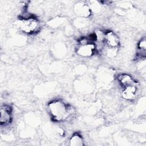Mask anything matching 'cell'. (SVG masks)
I'll use <instances>...</instances> for the list:
<instances>
[{
    "instance_id": "9c48e42d",
    "label": "cell",
    "mask_w": 146,
    "mask_h": 146,
    "mask_svg": "<svg viewBox=\"0 0 146 146\" xmlns=\"http://www.w3.org/2000/svg\"><path fill=\"white\" fill-rule=\"evenodd\" d=\"M70 145H82L83 140L82 137L78 133H74L70 139Z\"/></svg>"
},
{
    "instance_id": "277c9868",
    "label": "cell",
    "mask_w": 146,
    "mask_h": 146,
    "mask_svg": "<svg viewBox=\"0 0 146 146\" xmlns=\"http://www.w3.org/2000/svg\"><path fill=\"white\" fill-rule=\"evenodd\" d=\"M103 44L106 46L108 49L117 50L120 44V39L115 33L109 31L104 34Z\"/></svg>"
},
{
    "instance_id": "6da1fadb",
    "label": "cell",
    "mask_w": 146,
    "mask_h": 146,
    "mask_svg": "<svg viewBox=\"0 0 146 146\" xmlns=\"http://www.w3.org/2000/svg\"><path fill=\"white\" fill-rule=\"evenodd\" d=\"M48 110L52 119L55 121H65L73 113L72 107L59 99L51 101L48 104Z\"/></svg>"
},
{
    "instance_id": "7a4b0ae2",
    "label": "cell",
    "mask_w": 146,
    "mask_h": 146,
    "mask_svg": "<svg viewBox=\"0 0 146 146\" xmlns=\"http://www.w3.org/2000/svg\"><path fill=\"white\" fill-rule=\"evenodd\" d=\"M18 26L22 32L27 34H33L40 30V23L35 17H28L20 19Z\"/></svg>"
},
{
    "instance_id": "ba28073f",
    "label": "cell",
    "mask_w": 146,
    "mask_h": 146,
    "mask_svg": "<svg viewBox=\"0 0 146 146\" xmlns=\"http://www.w3.org/2000/svg\"><path fill=\"white\" fill-rule=\"evenodd\" d=\"M117 79L119 83L123 88L128 86L135 85L136 84L132 77L127 74H121L119 75Z\"/></svg>"
},
{
    "instance_id": "8992f818",
    "label": "cell",
    "mask_w": 146,
    "mask_h": 146,
    "mask_svg": "<svg viewBox=\"0 0 146 146\" xmlns=\"http://www.w3.org/2000/svg\"><path fill=\"white\" fill-rule=\"evenodd\" d=\"M75 11L77 14L83 17H88L91 14L90 6L85 2H80L75 6Z\"/></svg>"
},
{
    "instance_id": "30bf717a",
    "label": "cell",
    "mask_w": 146,
    "mask_h": 146,
    "mask_svg": "<svg viewBox=\"0 0 146 146\" xmlns=\"http://www.w3.org/2000/svg\"><path fill=\"white\" fill-rule=\"evenodd\" d=\"M138 50H139L140 54L141 53L145 56V51H146V39L145 37L144 36L143 38L140 39V40L138 43Z\"/></svg>"
},
{
    "instance_id": "52a82bcc",
    "label": "cell",
    "mask_w": 146,
    "mask_h": 146,
    "mask_svg": "<svg viewBox=\"0 0 146 146\" xmlns=\"http://www.w3.org/2000/svg\"><path fill=\"white\" fill-rule=\"evenodd\" d=\"M137 93V87L136 85H131L123 88L122 91V96L123 98L127 100H133Z\"/></svg>"
},
{
    "instance_id": "3957f363",
    "label": "cell",
    "mask_w": 146,
    "mask_h": 146,
    "mask_svg": "<svg viewBox=\"0 0 146 146\" xmlns=\"http://www.w3.org/2000/svg\"><path fill=\"white\" fill-rule=\"evenodd\" d=\"M79 43L76 50V52L80 56L85 58L90 57L94 54L96 50V46L89 38H82L79 40Z\"/></svg>"
},
{
    "instance_id": "5b68a950",
    "label": "cell",
    "mask_w": 146,
    "mask_h": 146,
    "mask_svg": "<svg viewBox=\"0 0 146 146\" xmlns=\"http://www.w3.org/2000/svg\"><path fill=\"white\" fill-rule=\"evenodd\" d=\"M12 121L11 108L6 104L2 105L1 107L0 122L1 125L6 126Z\"/></svg>"
}]
</instances>
